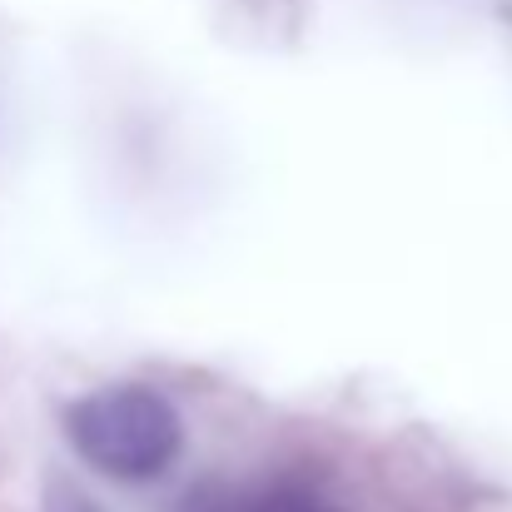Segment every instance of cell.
Here are the masks:
<instances>
[{"mask_svg": "<svg viewBox=\"0 0 512 512\" xmlns=\"http://www.w3.org/2000/svg\"><path fill=\"white\" fill-rule=\"evenodd\" d=\"M45 512H100L95 503H85L75 488H65V483H55L50 493H45Z\"/></svg>", "mask_w": 512, "mask_h": 512, "instance_id": "2", "label": "cell"}, {"mask_svg": "<svg viewBox=\"0 0 512 512\" xmlns=\"http://www.w3.org/2000/svg\"><path fill=\"white\" fill-rule=\"evenodd\" d=\"M65 433L90 468L125 483H145L165 473L179 453L174 408L140 383H120V388H100L80 398L65 418Z\"/></svg>", "mask_w": 512, "mask_h": 512, "instance_id": "1", "label": "cell"}]
</instances>
